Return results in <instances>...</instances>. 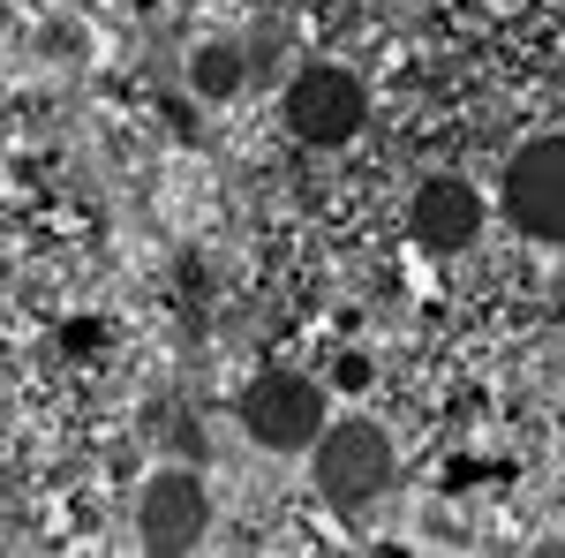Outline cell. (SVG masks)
I'll return each mask as SVG.
<instances>
[{"label":"cell","mask_w":565,"mask_h":558,"mask_svg":"<svg viewBox=\"0 0 565 558\" xmlns=\"http://www.w3.org/2000/svg\"><path fill=\"white\" fill-rule=\"evenodd\" d=\"M392 483V445L377 423H324V445H317V491H324V506L332 514H370V498Z\"/></svg>","instance_id":"6da1fadb"},{"label":"cell","mask_w":565,"mask_h":558,"mask_svg":"<svg viewBox=\"0 0 565 558\" xmlns=\"http://www.w3.org/2000/svg\"><path fill=\"white\" fill-rule=\"evenodd\" d=\"M242 69H249L242 45H204V53L189 61V84L204 91V98H234V91H242Z\"/></svg>","instance_id":"52a82bcc"},{"label":"cell","mask_w":565,"mask_h":558,"mask_svg":"<svg viewBox=\"0 0 565 558\" xmlns=\"http://www.w3.org/2000/svg\"><path fill=\"white\" fill-rule=\"evenodd\" d=\"M204 520H212V506H204V483L189 468H167V475L143 483V506H136L143 551L174 558V551H189V544H204Z\"/></svg>","instance_id":"5b68a950"},{"label":"cell","mask_w":565,"mask_h":558,"mask_svg":"<svg viewBox=\"0 0 565 558\" xmlns=\"http://www.w3.org/2000/svg\"><path fill=\"white\" fill-rule=\"evenodd\" d=\"M407 227H415L423 250H468L482 234V197L460 173H430V181L415 189V204H407Z\"/></svg>","instance_id":"8992f818"},{"label":"cell","mask_w":565,"mask_h":558,"mask_svg":"<svg viewBox=\"0 0 565 558\" xmlns=\"http://www.w3.org/2000/svg\"><path fill=\"white\" fill-rule=\"evenodd\" d=\"M242 430L257 438L264 453H295L324 438V386L295 378V370H264L257 386L242 392Z\"/></svg>","instance_id":"7a4b0ae2"},{"label":"cell","mask_w":565,"mask_h":558,"mask_svg":"<svg viewBox=\"0 0 565 558\" xmlns=\"http://www.w3.org/2000/svg\"><path fill=\"white\" fill-rule=\"evenodd\" d=\"M505 212L535 242H565V136L527 144L521 159L505 167Z\"/></svg>","instance_id":"277c9868"},{"label":"cell","mask_w":565,"mask_h":558,"mask_svg":"<svg viewBox=\"0 0 565 558\" xmlns=\"http://www.w3.org/2000/svg\"><path fill=\"white\" fill-rule=\"evenodd\" d=\"M362 378H370V362H362V355H340V386L362 392Z\"/></svg>","instance_id":"ba28073f"},{"label":"cell","mask_w":565,"mask_h":558,"mask_svg":"<svg viewBox=\"0 0 565 558\" xmlns=\"http://www.w3.org/2000/svg\"><path fill=\"white\" fill-rule=\"evenodd\" d=\"M362 122H370V91L354 84L348 69L309 61L302 76L287 84V129L302 136V144H348Z\"/></svg>","instance_id":"3957f363"}]
</instances>
